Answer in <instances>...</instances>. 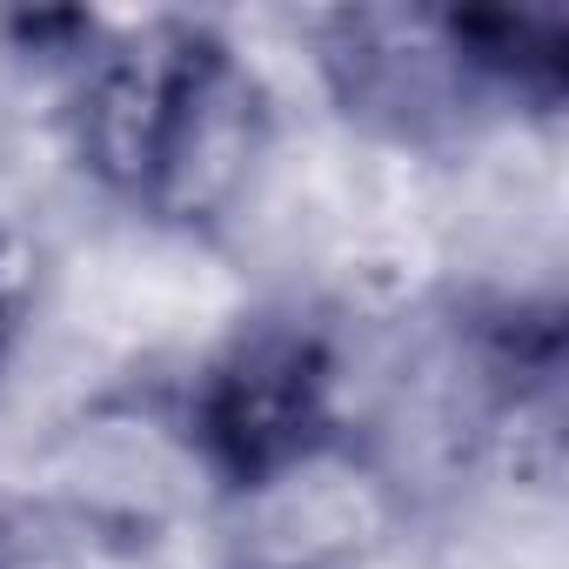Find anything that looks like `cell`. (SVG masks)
Listing matches in <instances>:
<instances>
[{"label":"cell","mask_w":569,"mask_h":569,"mask_svg":"<svg viewBox=\"0 0 569 569\" xmlns=\"http://www.w3.org/2000/svg\"><path fill=\"white\" fill-rule=\"evenodd\" d=\"M0 569H14V562H8V556H0Z\"/></svg>","instance_id":"5b68a950"},{"label":"cell","mask_w":569,"mask_h":569,"mask_svg":"<svg viewBox=\"0 0 569 569\" xmlns=\"http://www.w3.org/2000/svg\"><path fill=\"white\" fill-rule=\"evenodd\" d=\"M34 289H41V254L21 228H0V369L21 349V329L34 316Z\"/></svg>","instance_id":"277c9868"},{"label":"cell","mask_w":569,"mask_h":569,"mask_svg":"<svg viewBox=\"0 0 569 569\" xmlns=\"http://www.w3.org/2000/svg\"><path fill=\"white\" fill-rule=\"evenodd\" d=\"M194 442L228 489L281 482L336 429V349L316 322L268 316L241 329L194 382Z\"/></svg>","instance_id":"7a4b0ae2"},{"label":"cell","mask_w":569,"mask_h":569,"mask_svg":"<svg viewBox=\"0 0 569 569\" xmlns=\"http://www.w3.org/2000/svg\"><path fill=\"white\" fill-rule=\"evenodd\" d=\"M254 148L261 88L208 21H141L81 61L74 154L108 194L201 221L234 201Z\"/></svg>","instance_id":"6da1fadb"},{"label":"cell","mask_w":569,"mask_h":569,"mask_svg":"<svg viewBox=\"0 0 569 569\" xmlns=\"http://www.w3.org/2000/svg\"><path fill=\"white\" fill-rule=\"evenodd\" d=\"M322 74L349 121H369L396 141H436L442 128H469L482 108H502L462 54L449 14H336L322 21Z\"/></svg>","instance_id":"3957f363"}]
</instances>
